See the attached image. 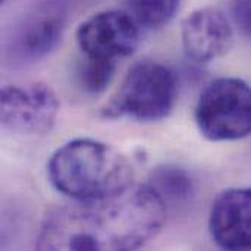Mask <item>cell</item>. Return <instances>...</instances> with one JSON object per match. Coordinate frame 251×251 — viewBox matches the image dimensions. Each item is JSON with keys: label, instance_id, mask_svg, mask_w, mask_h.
Segmentation results:
<instances>
[{"label": "cell", "instance_id": "cell-1", "mask_svg": "<svg viewBox=\"0 0 251 251\" xmlns=\"http://www.w3.org/2000/svg\"><path fill=\"white\" fill-rule=\"evenodd\" d=\"M166 221V204L149 185L99 200H74L51 210L40 229L38 250H137Z\"/></svg>", "mask_w": 251, "mask_h": 251}, {"label": "cell", "instance_id": "cell-2", "mask_svg": "<svg viewBox=\"0 0 251 251\" xmlns=\"http://www.w3.org/2000/svg\"><path fill=\"white\" fill-rule=\"evenodd\" d=\"M47 174L59 193L79 201L121 194L135 179L134 166L124 153L91 138H76L57 149Z\"/></svg>", "mask_w": 251, "mask_h": 251}, {"label": "cell", "instance_id": "cell-3", "mask_svg": "<svg viewBox=\"0 0 251 251\" xmlns=\"http://www.w3.org/2000/svg\"><path fill=\"white\" fill-rule=\"evenodd\" d=\"M178 84L175 74L154 60L134 63L118 91L101 109L109 119L131 118L140 122L165 119L174 109Z\"/></svg>", "mask_w": 251, "mask_h": 251}, {"label": "cell", "instance_id": "cell-4", "mask_svg": "<svg viewBox=\"0 0 251 251\" xmlns=\"http://www.w3.org/2000/svg\"><path fill=\"white\" fill-rule=\"evenodd\" d=\"M196 124L210 141H237L251 134V87L240 78L209 82L196 104Z\"/></svg>", "mask_w": 251, "mask_h": 251}, {"label": "cell", "instance_id": "cell-5", "mask_svg": "<svg viewBox=\"0 0 251 251\" xmlns=\"http://www.w3.org/2000/svg\"><path fill=\"white\" fill-rule=\"evenodd\" d=\"M60 109L54 90L46 82L6 85L0 94L1 125L21 135H44L56 124Z\"/></svg>", "mask_w": 251, "mask_h": 251}, {"label": "cell", "instance_id": "cell-6", "mask_svg": "<svg viewBox=\"0 0 251 251\" xmlns=\"http://www.w3.org/2000/svg\"><path fill=\"white\" fill-rule=\"evenodd\" d=\"M76 43L85 57L119 62L140 44V25L128 10H101L79 24Z\"/></svg>", "mask_w": 251, "mask_h": 251}, {"label": "cell", "instance_id": "cell-7", "mask_svg": "<svg viewBox=\"0 0 251 251\" xmlns=\"http://www.w3.org/2000/svg\"><path fill=\"white\" fill-rule=\"evenodd\" d=\"M185 54L197 63L213 62L226 54L234 44L229 19L218 7H200L181 24Z\"/></svg>", "mask_w": 251, "mask_h": 251}, {"label": "cell", "instance_id": "cell-8", "mask_svg": "<svg viewBox=\"0 0 251 251\" xmlns=\"http://www.w3.org/2000/svg\"><path fill=\"white\" fill-rule=\"evenodd\" d=\"M209 229L224 250H251V187L224 190L213 201Z\"/></svg>", "mask_w": 251, "mask_h": 251}, {"label": "cell", "instance_id": "cell-9", "mask_svg": "<svg viewBox=\"0 0 251 251\" xmlns=\"http://www.w3.org/2000/svg\"><path fill=\"white\" fill-rule=\"evenodd\" d=\"M63 29V12L56 7H43L26 16L18 26L9 51L18 62L40 60L57 46Z\"/></svg>", "mask_w": 251, "mask_h": 251}, {"label": "cell", "instance_id": "cell-10", "mask_svg": "<svg viewBox=\"0 0 251 251\" xmlns=\"http://www.w3.org/2000/svg\"><path fill=\"white\" fill-rule=\"evenodd\" d=\"M149 185L157 193L165 204L187 203L194 193V182L187 171L179 166H157L150 174Z\"/></svg>", "mask_w": 251, "mask_h": 251}, {"label": "cell", "instance_id": "cell-11", "mask_svg": "<svg viewBox=\"0 0 251 251\" xmlns=\"http://www.w3.org/2000/svg\"><path fill=\"white\" fill-rule=\"evenodd\" d=\"M125 3L128 13L140 28L154 31L174 19L181 0H125Z\"/></svg>", "mask_w": 251, "mask_h": 251}, {"label": "cell", "instance_id": "cell-12", "mask_svg": "<svg viewBox=\"0 0 251 251\" xmlns=\"http://www.w3.org/2000/svg\"><path fill=\"white\" fill-rule=\"evenodd\" d=\"M118 62L85 57L79 68V81L85 91L99 94L107 88L116 72Z\"/></svg>", "mask_w": 251, "mask_h": 251}, {"label": "cell", "instance_id": "cell-13", "mask_svg": "<svg viewBox=\"0 0 251 251\" xmlns=\"http://www.w3.org/2000/svg\"><path fill=\"white\" fill-rule=\"evenodd\" d=\"M231 18L238 31L251 40V0H231Z\"/></svg>", "mask_w": 251, "mask_h": 251}, {"label": "cell", "instance_id": "cell-14", "mask_svg": "<svg viewBox=\"0 0 251 251\" xmlns=\"http://www.w3.org/2000/svg\"><path fill=\"white\" fill-rule=\"evenodd\" d=\"M1 1H4V0H1Z\"/></svg>", "mask_w": 251, "mask_h": 251}]
</instances>
